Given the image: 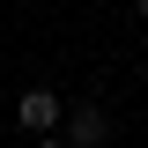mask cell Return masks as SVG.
<instances>
[{"mask_svg": "<svg viewBox=\"0 0 148 148\" xmlns=\"http://www.w3.org/2000/svg\"><path fill=\"white\" fill-rule=\"evenodd\" d=\"M59 141H67V148H104V141H111L104 104H74L67 119H59Z\"/></svg>", "mask_w": 148, "mask_h": 148, "instance_id": "cell-1", "label": "cell"}, {"mask_svg": "<svg viewBox=\"0 0 148 148\" xmlns=\"http://www.w3.org/2000/svg\"><path fill=\"white\" fill-rule=\"evenodd\" d=\"M15 119H22L30 133H59L67 104H59V89H45V82H37V89H22V96H15Z\"/></svg>", "mask_w": 148, "mask_h": 148, "instance_id": "cell-2", "label": "cell"}, {"mask_svg": "<svg viewBox=\"0 0 148 148\" xmlns=\"http://www.w3.org/2000/svg\"><path fill=\"white\" fill-rule=\"evenodd\" d=\"M30 148H67V141H59V133H37V141H30Z\"/></svg>", "mask_w": 148, "mask_h": 148, "instance_id": "cell-3", "label": "cell"}, {"mask_svg": "<svg viewBox=\"0 0 148 148\" xmlns=\"http://www.w3.org/2000/svg\"><path fill=\"white\" fill-rule=\"evenodd\" d=\"M133 15H148V0H133Z\"/></svg>", "mask_w": 148, "mask_h": 148, "instance_id": "cell-4", "label": "cell"}]
</instances>
